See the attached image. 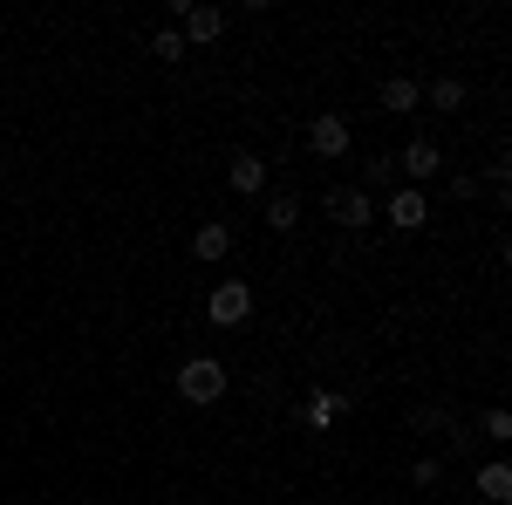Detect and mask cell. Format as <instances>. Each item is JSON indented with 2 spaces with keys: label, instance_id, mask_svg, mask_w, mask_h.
<instances>
[{
  "label": "cell",
  "instance_id": "1",
  "mask_svg": "<svg viewBox=\"0 0 512 505\" xmlns=\"http://www.w3.org/2000/svg\"><path fill=\"white\" fill-rule=\"evenodd\" d=\"M178 396H185V403H219V396H226V362H219V355L178 362Z\"/></svg>",
  "mask_w": 512,
  "mask_h": 505
},
{
  "label": "cell",
  "instance_id": "2",
  "mask_svg": "<svg viewBox=\"0 0 512 505\" xmlns=\"http://www.w3.org/2000/svg\"><path fill=\"white\" fill-rule=\"evenodd\" d=\"M321 212H328L342 233H362V226L376 219V198L362 192V185H328V192H321Z\"/></svg>",
  "mask_w": 512,
  "mask_h": 505
},
{
  "label": "cell",
  "instance_id": "3",
  "mask_svg": "<svg viewBox=\"0 0 512 505\" xmlns=\"http://www.w3.org/2000/svg\"><path fill=\"white\" fill-rule=\"evenodd\" d=\"M205 314H212V328H239V321L253 314V287H246V280H219L212 301H205Z\"/></svg>",
  "mask_w": 512,
  "mask_h": 505
},
{
  "label": "cell",
  "instance_id": "4",
  "mask_svg": "<svg viewBox=\"0 0 512 505\" xmlns=\"http://www.w3.org/2000/svg\"><path fill=\"white\" fill-rule=\"evenodd\" d=\"M396 171H403V178H410V192H417L424 178H437V171H444V151H437L431 137H410V144H403V157H396Z\"/></svg>",
  "mask_w": 512,
  "mask_h": 505
},
{
  "label": "cell",
  "instance_id": "5",
  "mask_svg": "<svg viewBox=\"0 0 512 505\" xmlns=\"http://www.w3.org/2000/svg\"><path fill=\"white\" fill-rule=\"evenodd\" d=\"M308 151H315V157H342V151H349V117H335V110L308 117Z\"/></svg>",
  "mask_w": 512,
  "mask_h": 505
},
{
  "label": "cell",
  "instance_id": "6",
  "mask_svg": "<svg viewBox=\"0 0 512 505\" xmlns=\"http://www.w3.org/2000/svg\"><path fill=\"white\" fill-rule=\"evenodd\" d=\"M178 35H185V48H205V41L226 35V14L219 7H178Z\"/></svg>",
  "mask_w": 512,
  "mask_h": 505
},
{
  "label": "cell",
  "instance_id": "7",
  "mask_svg": "<svg viewBox=\"0 0 512 505\" xmlns=\"http://www.w3.org/2000/svg\"><path fill=\"white\" fill-rule=\"evenodd\" d=\"M390 226H396V233H424V226H431V205H424V192H410V185H403V192L390 198Z\"/></svg>",
  "mask_w": 512,
  "mask_h": 505
},
{
  "label": "cell",
  "instance_id": "8",
  "mask_svg": "<svg viewBox=\"0 0 512 505\" xmlns=\"http://www.w3.org/2000/svg\"><path fill=\"white\" fill-rule=\"evenodd\" d=\"M233 253V226H219V219H198V233H192V260H226Z\"/></svg>",
  "mask_w": 512,
  "mask_h": 505
},
{
  "label": "cell",
  "instance_id": "9",
  "mask_svg": "<svg viewBox=\"0 0 512 505\" xmlns=\"http://www.w3.org/2000/svg\"><path fill=\"white\" fill-rule=\"evenodd\" d=\"M417 103H424V82L417 76H390L383 82V110H390V117H417Z\"/></svg>",
  "mask_w": 512,
  "mask_h": 505
},
{
  "label": "cell",
  "instance_id": "10",
  "mask_svg": "<svg viewBox=\"0 0 512 505\" xmlns=\"http://www.w3.org/2000/svg\"><path fill=\"white\" fill-rule=\"evenodd\" d=\"M342 410H349V396H342V389H308V403H301V417H308L315 430H328Z\"/></svg>",
  "mask_w": 512,
  "mask_h": 505
},
{
  "label": "cell",
  "instance_id": "11",
  "mask_svg": "<svg viewBox=\"0 0 512 505\" xmlns=\"http://www.w3.org/2000/svg\"><path fill=\"white\" fill-rule=\"evenodd\" d=\"M226 178H233V192H246V198H253V192H267V157H260V151H239Z\"/></svg>",
  "mask_w": 512,
  "mask_h": 505
},
{
  "label": "cell",
  "instance_id": "12",
  "mask_svg": "<svg viewBox=\"0 0 512 505\" xmlns=\"http://www.w3.org/2000/svg\"><path fill=\"white\" fill-rule=\"evenodd\" d=\"M478 499H492V505H506V499H512V465H506V458L478 465Z\"/></svg>",
  "mask_w": 512,
  "mask_h": 505
},
{
  "label": "cell",
  "instance_id": "13",
  "mask_svg": "<svg viewBox=\"0 0 512 505\" xmlns=\"http://www.w3.org/2000/svg\"><path fill=\"white\" fill-rule=\"evenodd\" d=\"M410 430H417V437H451V430H458V417H451L444 403H424V410L410 417Z\"/></svg>",
  "mask_w": 512,
  "mask_h": 505
},
{
  "label": "cell",
  "instance_id": "14",
  "mask_svg": "<svg viewBox=\"0 0 512 505\" xmlns=\"http://www.w3.org/2000/svg\"><path fill=\"white\" fill-rule=\"evenodd\" d=\"M267 226H274V233H294V226H301V198L274 192V198H267Z\"/></svg>",
  "mask_w": 512,
  "mask_h": 505
},
{
  "label": "cell",
  "instance_id": "15",
  "mask_svg": "<svg viewBox=\"0 0 512 505\" xmlns=\"http://www.w3.org/2000/svg\"><path fill=\"white\" fill-rule=\"evenodd\" d=\"M424 103H431V110H465V82H458V76H437L431 89H424Z\"/></svg>",
  "mask_w": 512,
  "mask_h": 505
},
{
  "label": "cell",
  "instance_id": "16",
  "mask_svg": "<svg viewBox=\"0 0 512 505\" xmlns=\"http://www.w3.org/2000/svg\"><path fill=\"white\" fill-rule=\"evenodd\" d=\"M151 55H158V62H185L192 48H185V35H178V28H158V35H151Z\"/></svg>",
  "mask_w": 512,
  "mask_h": 505
},
{
  "label": "cell",
  "instance_id": "17",
  "mask_svg": "<svg viewBox=\"0 0 512 505\" xmlns=\"http://www.w3.org/2000/svg\"><path fill=\"white\" fill-rule=\"evenodd\" d=\"M396 178V157H376V164H362V192L376 198V185H390Z\"/></svg>",
  "mask_w": 512,
  "mask_h": 505
},
{
  "label": "cell",
  "instance_id": "18",
  "mask_svg": "<svg viewBox=\"0 0 512 505\" xmlns=\"http://www.w3.org/2000/svg\"><path fill=\"white\" fill-rule=\"evenodd\" d=\"M478 430H485V444H506V437H512V417H506V410H485V417H478Z\"/></svg>",
  "mask_w": 512,
  "mask_h": 505
},
{
  "label": "cell",
  "instance_id": "19",
  "mask_svg": "<svg viewBox=\"0 0 512 505\" xmlns=\"http://www.w3.org/2000/svg\"><path fill=\"white\" fill-rule=\"evenodd\" d=\"M437 478H444V458H417L410 465V485H437Z\"/></svg>",
  "mask_w": 512,
  "mask_h": 505
},
{
  "label": "cell",
  "instance_id": "20",
  "mask_svg": "<svg viewBox=\"0 0 512 505\" xmlns=\"http://www.w3.org/2000/svg\"><path fill=\"white\" fill-rule=\"evenodd\" d=\"M451 198H465V205L478 198V178H472V171H451Z\"/></svg>",
  "mask_w": 512,
  "mask_h": 505
}]
</instances>
